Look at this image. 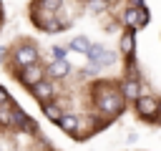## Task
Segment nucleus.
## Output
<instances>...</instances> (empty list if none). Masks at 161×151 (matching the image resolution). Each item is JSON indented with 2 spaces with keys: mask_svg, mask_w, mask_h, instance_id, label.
Returning a JSON list of instances; mask_svg holds the SVG:
<instances>
[{
  "mask_svg": "<svg viewBox=\"0 0 161 151\" xmlns=\"http://www.w3.org/2000/svg\"><path fill=\"white\" fill-rule=\"evenodd\" d=\"M121 20H123V25H128V28H133V30H136V28H143V25L148 23V13H146V10H138V8H133V5H131V8L123 13V18H121Z\"/></svg>",
  "mask_w": 161,
  "mask_h": 151,
  "instance_id": "423d86ee",
  "label": "nucleus"
},
{
  "mask_svg": "<svg viewBox=\"0 0 161 151\" xmlns=\"http://www.w3.org/2000/svg\"><path fill=\"white\" fill-rule=\"evenodd\" d=\"M88 5H91V10H106L108 8V0H88Z\"/></svg>",
  "mask_w": 161,
  "mask_h": 151,
  "instance_id": "dca6fc26",
  "label": "nucleus"
},
{
  "mask_svg": "<svg viewBox=\"0 0 161 151\" xmlns=\"http://www.w3.org/2000/svg\"><path fill=\"white\" fill-rule=\"evenodd\" d=\"M15 65L18 68H25V65H33V63H38V58H40V50H38V45L35 43H20L18 48H15Z\"/></svg>",
  "mask_w": 161,
  "mask_h": 151,
  "instance_id": "f03ea898",
  "label": "nucleus"
},
{
  "mask_svg": "<svg viewBox=\"0 0 161 151\" xmlns=\"http://www.w3.org/2000/svg\"><path fill=\"white\" fill-rule=\"evenodd\" d=\"M83 55H88V60H91L93 65H98V68H103V65H113V63H116V53H113V50H106L101 43L88 45V50H86Z\"/></svg>",
  "mask_w": 161,
  "mask_h": 151,
  "instance_id": "7ed1b4c3",
  "label": "nucleus"
},
{
  "mask_svg": "<svg viewBox=\"0 0 161 151\" xmlns=\"http://www.w3.org/2000/svg\"><path fill=\"white\" fill-rule=\"evenodd\" d=\"M10 123H13L15 128H20V131H28V133L35 131V123L30 121V116H28L23 108H13V111H10Z\"/></svg>",
  "mask_w": 161,
  "mask_h": 151,
  "instance_id": "6e6552de",
  "label": "nucleus"
},
{
  "mask_svg": "<svg viewBox=\"0 0 161 151\" xmlns=\"http://www.w3.org/2000/svg\"><path fill=\"white\" fill-rule=\"evenodd\" d=\"M3 58H5V48L0 45V60H3Z\"/></svg>",
  "mask_w": 161,
  "mask_h": 151,
  "instance_id": "aec40b11",
  "label": "nucleus"
},
{
  "mask_svg": "<svg viewBox=\"0 0 161 151\" xmlns=\"http://www.w3.org/2000/svg\"><path fill=\"white\" fill-rule=\"evenodd\" d=\"M30 96L38 101V103H45V101H53V96H55V86L48 81V78H40L38 83H33L30 88Z\"/></svg>",
  "mask_w": 161,
  "mask_h": 151,
  "instance_id": "39448f33",
  "label": "nucleus"
},
{
  "mask_svg": "<svg viewBox=\"0 0 161 151\" xmlns=\"http://www.w3.org/2000/svg\"><path fill=\"white\" fill-rule=\"evenodd\" d=\"M118 91L123 93V98H126V101H136V98L141 96V83H138V81L126 78V81L121 83V88H118Z\"/></svg>",
  "mask_w": 161,
  "mask_h": 151,
  "instance_id": "9b49d317",
  "label": "nucleus"
},
{
  "mask_svg": "<svg viewBox=\"0 0 161 151\" xmlns=\"http://www.w3.org/2000/svg\"><path fill=\"white\" fill-rule=\"evenodd\" d=\"M10 111H0V128H10Z\"/></svg>",
  "mask_w": 161,
  "mask_h": 151,
  "instance_id": "f3484780",
  "label": "nucleus"
},
{
  "mask_svg": "<svg viewBox=\"0 0 161 151\" xmlns=\"http://www.w3.org/2000/svg\"><path fill=\"white\" fill-rule=\"evenodd\" d=\"M123 106H126V98H123V93H121L118 88H113V86H108L106 91H101V93L96 96V108H98L103 116H108V118H116V116L123 111Z\"/></svg>",
  "mask_w": 161,
  "mask_h": 151,
  "instance_id": "f257e3e1",
  "label": "nucleus"
},
{
  "mask_svg": "<svg viewBox=\"0 0 161 151\" xmlns=\"http://www.w3.org/2000/svg\"><path fill=\"white\" fill-rule=\"evenodd\" d=\"M23 73L18 76V81L25 86V88H30L33 83H38L40 78H43V70H40V65L38 63H33V65H25V68H20Z\"/></svg>",
  "mask_w": 161,
  "mask_h": 151,
  "instance_id": "1a4fd4ad",
  "label": "nucleus"
},
{
  "mask_svg": "<svg viewBox=\"0 0 161 151\" xmlns=\"http://www.w3.org/2000/svg\"><path fill=\"white\" fill-rule=\"evenodd\" d=\"M70 73V63L65 60V58H55L50 65H48V76L50 78H65Z\"/></svg>",
  "mask_w": 161,
  "mask_h": 151,
  "instance_id": "9d476101",
  "label": "nucleus"
},
{
  "mask_svg": "<svg viewBox=\"0 0 161 151\" xmlns=\"http://www.w3.org/2000/svg\"><path fill=\"white\" fill-rule=\"evenodd\" d=\"M88 45H91V43H88V38H83V35H78V38H73V40H70V48H73L75 53H86V50H88Z\"/></svg>",
  "mask_w": 161,
  "mask_h": 151,
  "instance_id": "4468645a",
  "label": "nucleus"
},
{
  "mask_svg": "<svg viewBox=\"0 0 161 151\" xmlns=\"http://www.w3.org/2000/svg\"><path fill=\"white\" fill-rule=\"evenodd\" d=\"M38 5H40V10H45V13H55V10L63 5V0H38Z\"/></svg>",
  "mask_w": 161,
  "mask_h": 151,
  "instance_id": "2eb2a0df",
  "label": "nucleus"
},
{
  "mask_svg": "<svg viewBox=\"0 0 161 151\" xmlns=\"http://www.w3.org/2000/svg\"><path fill=\"white\" fill-rule=\"evenodd\" d=\"M53 58H65V48L63 45H53Z\"/></svg>",
  "mask_w": 161,
  "mask_h": 151,
  "instance_id": "a211bd4d",
  "label": "nucleus"
},
{
  "mask_svg": "<svg viewBox=\"0 0 161 151\" xmlns=\"http://www.w3.org/2000/svg\"><path fill=\"white\" fill-rule=\"evenodd\" d=\"M55 126H58L63 133L75 136L78 128H80V116H75V113H60V118L55 121Z\"/></svg>",
  "mask_w": 161,
  "mask_h": 151,
  "instance_id": "0eeeda50",
  "label": "nucleus"
},
{
  "mask_svg": "<svg viewBox=\"0 0 161 151\" xmlns=\"http://www.w3.org/2000/svg\"><path fill=\"white\" fill-rule=\"evenodd\" d=\"M40 111H43V116H48L53 123H55V121L60 118V113H63V111H60V106H58V103H53V101H45V103H40Z\"/></svg>",
  "mask_w": 161,
  "mask_h": 151,
  "instance_id": "ddd939ff",
  "label": "nucleus"
},
{
  "mask_svg": "<svg viewBox=\"0 0 161 151\" xmlns=\"http://www.w3.org/2000/svg\"><path fill=\"white\" fill-rule=\"evenodd\" d=\"M5 103H10V96H8V91L0 86V106H5Z\"/></svg>",
  "mask_w": 161,
  "mask_h": 151,
  "instance_id": "6ab92c4d",
  "label": "nucleus"
},
{
  "mask_svg": "<svg viewBox=\"0 0 161 151\" xmlns=\"http://www.w3.org/2000/svg\"><path fill=\"white\" fill-rule=\"evenodd\" d=\"M121 53L128 55V58H133V53H136V35H133V28H128V30L121 35Z\"/></svg>",
  "mask_w": 161,
  "mask_h": 151,
  "instance_id": "f8f14e48",
  "label": "nucleus"
},
{
  "mask_svg": "<svg viewBox=\"0 0 161 151\" xmlns=\"http://www.w3.org/2000/svg\"><path fill=\"white\" fill-rule=\"evenodd\" d=\"M136 113L143 121H156V116H158V98L156 96H138L136 98Z\"/></svg>",
  "mask_w": 161,
  "mask_h": 151,
  "instance_id": "20e7f679",
  "label": "nucleus"
}]
</instances>
